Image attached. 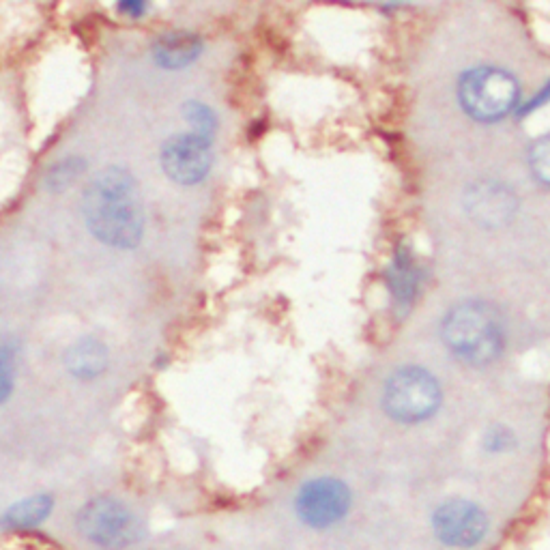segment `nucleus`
Instances as JSON below:
<instances>
[{"mask_svg": "<svg viewBox=\"0 0 550 550\" xmlns=\"http://www.w3.org/2000/svg\"><path fill=\"white\" fill-rule=\"evenodd\" d=\"M84 215L93 235L114 248L140 243L144 217L134 177L123 168H106L84 192Z\"/></svg>", "mask_w": 550, "mask_h": 550, "instance_id": "1", "label": "nucleus"}, {"mask_svg": "<svg viewBox=\"0 0 550 550\" xmlns=\"http://www.w3.org/2000/svg\"><path fill=\"white\" fill-rule=\"evenodd\" d=\"M432 535L441 546L473 550L482 546L490 531V518L482 505L471 499L452 497L441 501L430 516Z\"/></svg>", "mask_w": 550, "mask_h": 550, "instance_id": "6", "label": "nucleus"}, {"mask_svg": "<svg viewBox=\"0 0 550 550\" xmlns=\"http://www.w3.org/2000/svg\"><path fill=\"white\" fill-rule=\"evenodd\" d=\"M548 99H550V84L542 86V91H540L538 95H535V97H533V99L529 101V104H527V106H523V108H520V114H529V112H533L535 108H540V106H544Z\"/></svg>", "mask_w": 550, "mask_h": 550, "instance_id": "17", "label": "nucleus"}, {"mask_svg": "<svg viewBox=\"0 0 550 550\" xmlns=\"http://www.w3.org/2000/svg\"><path fill=\"white\" fill-rule=\"evenodd\" d=\"M80 170H82V162H78V159H69V162L59 164L50 172V181L54 187H65L78 179Z\"/></svg>", "mask_w": 550, "mask_h": 550, "instance_id": "15", "label": "nucleus"}, {"mask_svg": "<svg viewBox=\"0 0 550 550\" xmlns=\"http://www.w3.org/2000/svg\"><path fill=\"white\" fill-rule=\"evenodd\" d=\"M531 168L535 177L550 185V136L533 144L531 149Z\"/></svg>", "mask_w": 550, "mask_h": 550, "instance_id": "14", "label": "nucleus"}, {"mask_svg": "<svg viewBox=\"0 0 550 550\" xmlns=\"http://www.w3.org/2000/svg\"><path fill=\"white\" fill-rule=\"evenodd\" d=\"M200 54V39L192 33H166L155 41V61L168 69H181L190 65Z\"/></svg>", "mask_w": 550, "mask_h": 550, "instance_id": "10", "label": "nucleus"}, {"mask_svg": "<svg viewBox=\"0 0 550 550\" xmlns=\"http://www.w3.org/2000/svg\"><path fill=\"white\" fill-rule=\"evenodd\" d=\"M516 209V200L510 190L497 183L475 185L469 192V211L480 224L501 226L512 217Z\"/></svg>", "mask_w": 550, "mask_h": 550, "instance_id": "9", "label": "nucleus"}, {"mask_svg": "<svg viewBox=\"0 0 550 550\" xmlns=\"http://www.w3.org/2000/svg\"><path fill=\"white\" fill-rule=\"evenodd\" d=\"M106 364V346L93 338L80 340L78 344L71 346V351L67 353V368L71 374H76L78 379H93V376L106 370Z\"/></svg>", "mask_w": 550, "mask_h": 550, "instance_id": "11", "label": "nucleus"}, {"mask_svg": "<svg viewBox=\"0 0 550 550\" xmlns=\"http://www.w3.org/2000/svg\"><path fill=\"white\" fill-rule=\"evenodd\" d=\"M84 538L97 546L119 548L136 538V520L123 503L114 499H95L84 505L80 514Z\"/></svg>", "mask_w": 550, "mask_h": 550, "instance_id": "7", "label": "nucleus"}, {"mask_svg": "<svg viewBox=\"0 0 550 550\" xmlns=\"http://www.w3.org/2000/svg\"><path fill=\"white\" fill-rule=\"evenodd\" d=\"M11 394V372L5 361H0V402H5Z\"/></svg>", "mask_w": 550, "mask_h": 550, "instance_id": "18", "label": "nucleus"}, {"mask_svg": "<svg viewBox=\"0 0 550 550\" xmlns=\"http://www.w3.org/2000/svg\"><path fill=\"white\" fill-rule=\"evenodd\" d=\"M295 514L303 527L329 531L342 525L353 510V492L338 477H314L295 495Z\"/></svg>", "mask_w": 550, "mask_h": 550, "instance_id": "5", "label": "nucleus"}, {"mask_svg": "<svg viewBox=\"0 0 550 550\" xmlns=\"http://www.w3.org/2000/svg\"><path fill=\"white\" fill-rule=\"evenodd\" d=\"M441 404V387L422 368H402L385 385L383 407L402 424H417L432 417Z\"/></svg>", "mask_w": 550, "mask_h": 550, "instance_id": "4", "label": "nucleus"}, {"mask_svg": "<svg viewBox=\"0 0 550 550\" xmlns=\"http://www.w3.org/2000/svg\"><path fill=\"white\" fill-rule=\"evenodd\" d=\"M460 104L477 121H499L518 104V82L495 67L471 69L458 86Z\"/></svg>", "mask_w": 550, "mask_h": 550, "instance_id": "3", "label": "nucleus"}, {"mask_svg": "<svg viewBox=\"0 0 550 550\" xmlns=\"http://www.w3.org/2000/svg\"><path fill=\"white\" fill-rule=\"evenodd\" d=\"M185 114H187V121H190L194 127V136H198L202 140H209L211 134L215 132V125H217L213 112L207 106L198 104V101H190L185 108Z\"/></svg>", "mask_w": 550, "mask_h": 550, "instance_id": "13", "label": "nucleus"}, {"mask_svg": "<svg viewBox=\"0 0 550 550\" xmlns=\"http://www.w3.org/2000/svg\"><path fill=\"white\" fill-rule=\"evenodd\" d=\"M119 9H121V11H127V13H132V16L136 18V16H140V13L144 11V5H140V3H129V5H121Z\"/></svg>", "mask_w": 550, "mask_h": 550, "instance_id": "19", "label": "nucleus"}, {"mask_svg": "<svg viewBox=\"0 0 550 550\" xmlns=\"http://www.w3.org/2000/svg\"><path fill=\"white\" fill-rule=\"evenodd\" d=\"M50 508H52V501L48 497H31L18 503L16 508L9 512L7 520L13 527H33L48 516Z\"/></svg>", "mask_w": 550, "mask_h": 550, "instance_id": "12", "label": "nucleus"}, {"mask_svg": "<svg viewBox=\"0 0 550 550\" xmlns=\"http://www.w3.org/2000/svg\"><path fill=\"white\" fill-rule=\"evenodd\" d=\"M512 445H514V434L510 428H492L486 434V450L488 452H495V454L508 452V450H512Z\"/></svg>", "mask_w": 550, "mask_h": 550, "instance_id": "16", "label": "nucleus"}, {"mask_svg": "<svg viewBox=\"0 0 550 550\" xmlns=\"http://www.w3.org/2000/svg\"><path fill=\"white\" fill-rule=\"evenodd\" d=\"M162 166L166 175L181 185H194L207 177L211 168L209 140L194 134L170 138L162 151Z\"/></svg>", "mask_w": 550, "mask_h": 550, "instance_id": "8", "label": "nucleus"}, {"mask_svg": "<svg viewBox=\"0 0 550 550\" xmlns=\"http://www.w3.org/2000/svg\"><path fill=\"white\" fill-rule=\"evenodd\" d=\"M447 346L467 364L484 366L503 349V329L497 312L486 303L467 301L447 314L443 323Z\"/></svg>", "mask_w": 550, "mask_h": 550, "instance_id": "2", "label": "nucleus"}]
</instances>
